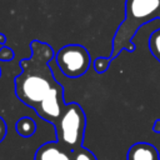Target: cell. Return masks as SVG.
Instances as JSON below:
<instances>
[{
  "label": "cell",
  "instance_id": "cell-7",
  "mask_svg": "<svg viewBox=\"0 0 160 160\" xmlns=\"http://www.w3.org/2000/svg\"><path fill=\"white\" fill-rule=\"evenodd\" d=\"M128 160H160L159 151L149 142H136L128 151Z\"/></svg>",
  "mask_w": 160,
  "mask_h": 160
},
{
  "label": "cell",
  "instance_id": "cell-16",
  "mask_svg": "<svg viewBox=\"0 0 160 160\" xmlns=\"http://www.w3.org/2000/svg\"><path fill=\"white\" fill-rule=\"evenodd\" d=\"M0 76H1V70H0Z\"/></svg>",
  "mask_w": 160,
  "mask_h": 160
},
{
  "label": "cell",
  "instance_id": "cell-12",
  "mask_svg": "<svg viewBox=\"0 0 160 160\" xmlns=\"http://www.w3.org/2000/svg\"><path fill=\"white\" fill-rule=\"evenodd\" d=\"M14 59V51L9 46H1L0 49V61H11Z\"/></svg>",
  "mask_w": 160,
  "mask_h": 160
},
{
  "label": "cell",
  "instance_id": "cell-15",
  "mask_svg": "<svg viewBox=\"0 0 160 160\" xmlns=\"http://www.w3.org/2000/svg\"><path fill=\"white\" fill-rule=\"evenodd\" d=\"M5 41H6V35L0 32V44H5Z\"/></svg>",
  "mask_w": 160,
  "mask_h": 160
},
{
  "label": "cell",
  "instance_id": "cell-5",
  "mask_svg": "<svg viewBox=\"0 0 160 160\" xmlns=\"http://www.w3.org/2000/svg\"><path fill=\"white\" fill-rule=\"evenodd\" d=\"M64 108H65L64 88L60 82H58L45 95V98L41 100V102L36 106L35 111L41 119L49 121L50 124H52L55 126L62 114Z\"/></svg>",
  "mask_w": 160,
  "mask_h": 160
},
{
  "label": "cell",
  "instance_id": "cell-11",
  "mask_svg": "<svg viewBox=\"0 0 160 160\" xmlns=\"http://www.w3.org/2000/svg\"><path fill=\"white\" fill-rule=\"evenodd\" d=\"M111 59L110 58H98L94 61V69L98 74H102L105 71H108L110 64H111Z\"/></svg>",
  "mask_w": 160,
  "mask_h": 160
},
{
  "label": "cell",
  "instance_id": "cell-8",
  "mask_svg": "<svg viewBox=\"0 0 160 160\" xmlns=\"http://www.w3.org/2000/svg\"><path fill=\"white\" fill-rule=\"evenodd\" d=\"M16 131L22 138H30L36 131V124L31 118L22 116L16 122Z\"/></svg>",
  "mask_w": 160,
  "mask_h": 160
},
{
  "label": "cell",
  "instance_id": "cell-2",
  "mask_svg": "<svg viewBox=\"0 0 160 160\" xmlns=\"http://www.w3.org/2000/svg\"><path fill=\"white\" fill-rule=\"evenodd\" d=\"M155 19H160V0H125V18L112 38L109 58L114 60L122 50L132 52L136 49L132 38L144 24Z\"/></svg>",
  "mask_w": 160,
  "mask_h": 160
},
{
  "label": "cell",
  "instance_id": "cell-13",
  "mask_svg": "<svg viewBox=\"0 0 160 160\" xmlns=\"http://www.w3.org/2000/svg\"><path fill=\"white\" fill-rule=\"evenodd\" d=\"M6 132H8V126H6V122L5 120L0 116V142L5 139L6 136Z\"/></svg>",
  "mask_w": 160,
  "mask_h": 160
},
{
  "label": "cell",
  "instance_id": "cell-3",
  "mask_svg": "<svg viewBox=\"0 0 160 160\" xmlns=\"http://www.w3.org/2000/svg\"><path fill=\"white\" fill-rule=\"evenodd\" d=\"M56 131V141L70 150H76L82 146L86 115L78 102L65 104L62 114L54 126Z\"/></svg>",
  "mask_w": 160,
  "mask_h": 160
},
{
  "label": "cell",
  "instance_id": "cell-1",
  "mask_svg": "<svg viewBox=\"0 0 160 160\" xmlns=\"http://www.w3.org/2000/svg\"><path fill=\"white\" fill-rule=\"evenodd\" d=\"M30 49V58L20 61L21 72L15 78L14 85L18 99L35 110L58 81L50 68V61L55 56L52 48L46 42L32 40Z\"/></svg>",
  "mask_w": 160,
  "mask_h": 160
},
{
  "label": "cell",
  "instance_id": "cell-4",
  "mask_svg": "<svg viewBox=\"0 0 160 160\" xmlns=\"http://www.w3.org/2000/svg\"><path fill=\"white\" fill-rule=\"evenodd\" d=\"M54 58L61 72L70 79L82 76L89 70L91 64V58L88 49L79 44H69L62 46Z\"/></svg>",
  "mask_w": 160,
  "mask_h": 160
},
{
  "label": "cell",
  "instance_id": "cell-9",
  "mask_svg": "<svg viewBox=\"0 0 160 160\" xmlns=\"http://www.w3.org/2000/svg\"><path fill=\"white\" fill-rule=\"evenodd\" d=\"M149 49L152 56L160 62V29L151 32L149 38Z\"/></svg>",
  "mask_w": 160,
  "mask_h": 160
},
{
  "label": "cell",
  "instance_id": "cell-10",
  "mask_svg": "<svg viewBox=\"0 0 160 160\" xmlns=\"http://www.w3.org/2000/svg\"><path fill=\"white\" fill-rule=\"evenodd\" d=\"M72 160H98V159L89 149L80 146L79 149L72 150Z\"/></svg>",
  "mask_w": 160,
  "mask_h": 160
},
{
  "label": "cell",
  "instance_id": "cell-14",
  "mask_svg": "<svg viewBox=\"0 0 160 160\" xmlns=\"http://www.w3.org/2000/svg\"><path fill=\"white\" fill-rule=\"evenodd\" d=\"M152 130H154L155 132H160V119L155 121V124H154V126H152Z\"/></svg>",
  "mask_w": 160,
  "mask_h": 160
},
{
  "label": "cell",
  "instance_id": "cell-6",
  "mask_svg": "<svg viewBox=\"0 0 160 160\" xmlns=\"http://www.w3.org/2000/svg\"><path fill=\"white\" fill-rule=\"evenodd\" d=\"M34 160H72V150L59 141H49L36 150Z\"/></svg>",
  "mask_w": 160,
  "mask_h": 160
}]
</instances>
